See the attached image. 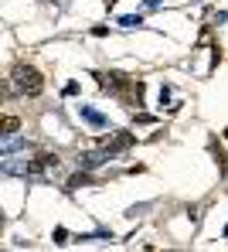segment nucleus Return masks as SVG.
I'll return each instance as SVG.
<instances>
[{"instance_id":"obj_1","label":"nucleus","mask_w":228,"mask_h":252,"mask_svg":"<svg viewBox=\"0 0 228 252\" xmlns=\"http://www.w3.org/2000/svg\"><path fill=\"white\" fill-rule=\"evenodd\" d=\"M10 85L21 92V95H41L45 92V79H41V72L38 68H31V65H14V72H10Z\"/></svg>"},{"instance_id":"obj_2","label":"nucleus","mask_w":228,"mask_h":252,"mask_svg":"<svg viewBox=\"0 0 228 252\" xmlns=\"http://www.w3.org/2000/svg\"><path fill=\"white\" fill-rule=\"evenodd\" d=\"M133 147V133H126V129H119L116 136H109L106 143H102V150L113 157V154H123V150H130Z\"/></svg>"},{"instance_id":"obj_3","label":"nucleus","mask_w":228,"mask_h":252,"mask_svg":"<svg viewBox=\"0 0 228 252\" xmlns=\"http://www.w3.org/2000/svg\"><path fill=\"white\" fill-rule=\"evenodd\" d=\"M106 157H109L106 150H92V154H82V157H79V167H82V170H95L99 164H102V160H106Z\"/></svg>"},{"instance_id":"obj_4","label":"nucleus","mask_w":228,"mask_h":252,"mask_svg":"<svg viewBox=\"0 0 228 252\" xmlns=\"http://www.w3.org/2000/svg\"><path fill=\"white\" fill-rule=\"evenodd\" d=\"M89 181H92V177H89V170H82V167H79V174H75V177H68L65 191H79V188H86Z\"/></svg>"},{"instance_id":"obj_5","label":"nucleus","mask_w":228,"mask_h":252,"mask_svg":"<svg viewBox=\"0 0 228 252\" xmlns=\"http://www.w3.org/2000/svg\"><path fill=\"white\" fill-rule=\"evenodd\" d=\"M79 113H82V120H86L89 126H106V116H102V113H95V109H89V106H82Z\"/></svg>"},{"instance_id":"obj_6","label":"nucleus","mask_w":228,"mask_h":252,"mask_svg":"<svg viewBox=\"0 0 228 252\" xmlns=\"http://www.w3.org/2000/svg\"><path fill=\"white\" fill-rule=\"evenodd\" d=\"M0 129H3V136H14V133L21 129V120H17V116H3V123H0Z\"/></svg>"},{"instance_id":"obj_7","label":"nucleus","mask_w":228,"mask_h":252,"mask_svg":"<svg viewBox=\"0 0 228 252\" xmlns=\"http://www.w3.org/2000/svg\"><path fill=\"white\" fill-rule=\"evenodd\" d=\"M119 24H123V28H140L143 17H140V14H126V17H119Z\"/></svg>"},{"instance_id":"obj_8","label":"nucleus","mask_w":228,"mask_h":252,"mask_svg":"<svg viewBox=\"0 0 228 252\" xmlns=\"http://www.w3.org/2000/svg\"><path fill=\"white\" fill-rule=\"evenodd\" d=\"M65 239H68V232H65V228H55V242L65 246Z\"/></svg>"},{"instance_id":"obj_9","label":"nucleus","mask_w":228,"mask_h":252,"mask_svg":"<svg viewBox=\"0 0 228 252\" xmlns=\"http://www.w3.org/2000/svg\"><path fill=\"white\" fill-rule=\"evenodd\" d=\"M106 7H116V0H106Z\"/></svg>"}]
</instances>
